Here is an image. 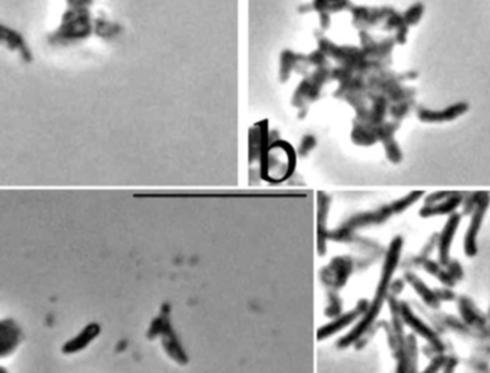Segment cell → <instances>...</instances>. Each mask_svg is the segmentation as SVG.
Wrapping results in <instances>:
<instances>
[{"mask_svg": "<svg viewBox=\"0 0 490 373\" xmlns=\"http://www.w3.org/2000/svg\"><path fill=\"white\" fill-rule=\"evenodd\" d=\"M401 246H403V239L401 237H396L387 251L386 260H384V266H383V273H382V279L379 283V287L376 290V296H374L373 302L368 303V309L367 311L363 314L361 321L357 323V326L349 333L345 335L340 342H338V348H347L350 344L359 343L360 339L368 332V329L371 328V325L376 321V318L379 316L383 303L389 295V289L391 284V277L396 272V267L398 265L400 260V254H401Z\"/></svg>", "mask_w": 490, "mask_h": 373, "instance_id": "6da1fadb", "label": "cell"}, {"mask_svg": "<svg viewBox=\"0 0 490 373\" xmlns=\"http://www.w3.org/2000/svg\"><path fill=\"white\" fill-rule=\"evenodd\" d=\"M150 337H157V336H162V346L165 349V352L174 359L177 363L185 365L188 362V356L184 352L181 343L174 332V329L171 328L169 323V318L168 314H161L158 318L152 322L151 328H150Z\"/></svg>", "mask_w": 490, "mask_h": 373, "instance_id": "7a4b0ae2", "label": "cell"}, {"mask_svg": "<svg viewBox=\"0 0 490 373\" xmlns=\"http://www.w3.org/2000/svg\"><path fill=\"white\" fill-rule=\"evenodd\" d=\"M469 104L466 101H460V102H454L443 109H428V108H417V118L421 122L426 124H443V122H450L454 121L460 117H463V115L469 111Z\"/></svg>", "mask_w": 490, "mask_h": 373, "instance_id": "3957f363", "label": "cell"}, {"mask_svg": "<svg viewBox=\"0 0 490 373\" xmlns=\"http://www.w3.org/2000/svg\"><path fill=\"white\" fill-rule=\"evenodd\" d=\"M489 204H490V195L487 192H480V198L472 213V220L465 236V253L469 257H473L477 253V234H479L482 221L484 218V214L489 209Z\"/></svg>", "mask_w": 490, "mask_h": 373, "instance_id": "277c9868", "label": "cell"}, {"mask_svg": "<svg viewBox=\"0 0 490 373\" xmlns=\"http://www.w3.org/2000/svg\"><path fill=\"white\" fill-rule=\"evenodd\" d=\"M354 266L350 257H334L331 263L323 269L322 279L323 283L334 290L341 289L347 283Z\"/></svg>", "mask_w": 490, "mask_h": 373, "instance_id": "5b68a950", "label": "cell"}, {"mask_svg": "<svg viewBox=\"0 0 490 373\" xmlns=\"http://www.w3.org/2000/svg\"><path fill=\"white\" fill-rule=\"evenodd\" d=\"M400 314H401L403 323L409 325L416 333H419L426 340H428L436 352L442 353L445 351V344L442 343L439 336L435 333V330H431L426 323H423L419 318H416L415 313L412 311V309L406 303H400Z\"/></svg>", "mask_w": 490, "mask_h": 373, "instance_id": "8992f818", "label": "cell"}, {"mask_svg": "<svg viewBox=\"0 0 490 373\" xmlns=\"http://www.w3.org/2000/svg\"><path fill=\"white\" fill-rule=\"evenodd\" d=\"M368 309V302L367 300H361L359 302V304L356 306V309L350 310L349 313H344V314H338L337 318L330 322L329 325L323 326L320 330H319V339L323 340L340 330H343L344 328H347L349 325H352L356 319H359L360 316H363Z\"/></svg>", "mask_w": 490, "mask_h": 373, "instance_id": "52a82bcc", "label": "cell"}, {"mask_svg": "<svg viewBox=\"0 0 490 373\" xmlns=\"http://www.w3.org/2000/svg\"><path fill=\"white\" fill-rule=\"evenodd\" d=\"M0 45L6 46L8 49H10L13 52H17V55L27 64L34 61L32 50L26 43V41L23 39V36L19 32L13 31V29H10L2 23H0Z\"/></svg>", "mask_w": 490, "mask_h": 373, "instance_id": "ba28073f", "label": "cell"}, {"mask_svg": "<svg viewBox=\"0 0 490 373\" xmlns=\"http://www.w3.org/2000/svg\"><path fill=\"white\" fill-rule=\"evenodd\" d=\"M20 343V330L12 321L0 322V358L9 356Z\"/></svg>", "mask_w": 490, "mask_h": 373, "instance_id": "9c48e42d", "label": "cell"}, {"mask_svg": "<svg viewBox=\"0 0 490 373\" xmlns=\"http://www.w3.org/2000/svg\"><path fill=\"white\" fill-rule=\"evenodd\" d=\"M463 194L462 192H452L447 198H445L440 203H436L433 206H424L420 210V217L428 218L435 216H445V214H453L456 209L463 203Z\"/></svg>", "mask_w": 490, "mask_h": 373, "instance_id": "30bf717a", "label": "cell"}, {"mask_svg": "<svg viewBox=\"0 0 490 373\" xmlns=\"http://www.w3.org/2000/svg\"><path fill=\"white\" fill-rule=\"evenodd\" d=\"M99 333H101V326L98 323L88 325L79 335H76L73 339H71L69 342H66L64 344L62 352L71 355V353H76V352L83 351L94 339H96L99 336Z\"/></svg>", "mask_w": 490, "mask_h": 373, "instance_id": "8fae6325", "label": "cell"}, {"mask_svg": "<svg viewBox=\"0 0 490 373\" xmlns=\"http://www.w3.org/2000/svg\"><path fill=\"white\" fill-rule=\"evenodd\" d=\"M460 214H450L445 228H443V232L439 237V258H440V263L442 265H447L449 263V253H450V246H452V241H453V237H454V233H456V230L459 227V223H460Z\"/></svg>", "mask_w": 490, "mask_h": 373, "instance_id": "7c38bea8", "label": "cell"}, {"mask_svg": "<svg viewBox=\"0 0 490 373\" xmlns=\"http://www.w3.org/2000/svg\"><path fill=\"white\" fill-rule=\"evenodd\" d=\"M406 279H408L409 283L415 287L416 292L419 293V296H420L430 307H435V309L439 307V299H438L436 293H435V292H431V290L428 289V287H427L419 277H416V276L412 274V273H408V274H406Z\"/></svg>", "mask_w": 490, "mask_h": 373, "instance_id": "4fadbf2b", "label": "cell"}, {"mask_svg": "<svg viewBox=\"0 0 490 373\" xmlns=\"http://www.w3.org/2000/svg\"><path fill=\"white\" fill-rule=\"evenodd\" d=\"M476 309L473 307V304H472V302L469 300V299H466V297H462V299H460V311H462V314H463V318L466 319V322L468 323H470V325H477V326H480V325H483L484 323V319L482 318V313H473Z\"/></svg>", "mask_w": 490, "mask_h": 373, "instance_id": "5bb4252c", "label": "cell"}, {"mask_svg": "<svg viewBox=\"0 0 490 373\" xmlns=\"http://www.w3.org/2000/svg\"><path fill=\"white\" fill-rule=\"evenodd\" d=\"M406 346H408V358H409L406 373H417V342L413 335L408 336Z\"/></svg>", "mask_w": 490, "mask_h": 373, "instance_id": "9a60e30c", "label": "cell"}, {"mask_svg": "<svg viewBox=\"0 0 490 373\" xmlns=\"http://www.w3.org/2000/svg\"><path fill=\"white\" fill-rule=\"evenodd\" d=\"M421 197H423V192H421V191L412 192V194L406 195L405 198L394 201V203L391 204V210H393V213H401V211H405V210L409 209L412 204H415L416 201H419Z\"/></svg>", "mask_w": 490, "mask_h": 373, "instance_id": "2e32d148", "label": "cell"}, {"mask_svg": "<svg viewBox=\"0 0 490 373\" xmlns=\"http://www.w3.org/2000/svg\"><path fill=\"white\" fill-rule=\"evenodd\" d=\"M424 15V6L421 3H415L413 6H410L406 13L403 15V20H405V23L408 26H412V24H417L420 22V19L423 17Z\"/></svg>", "mask_w": 490, "mask_h": 373, "instance_id": "e0dca14e", "label": "cell"}, {"mask_svg": "<svg viewBox=\"0 0 490 373\" xmlns=\"http://www.w3.org/2000/svg\"><path fill=\"white\" fill-rule=\"evenodd\" d=\"M410 108H413V101H401V102H398L393 109H391V112H393V117H396V118H398V120H401V118H405L406 117V115H408V112L410 111Z\"/></svg>", "mask_w": 490, "mask_h": 373, "instance_id": "ac0fdd59", "label": "cell"}, {"mask_svg": "<svg viewBox=\"0 0 490 373\" xmlns=\"http://www.w3.org/2000/svg\"><path fill=\"white\" fill-rule=\"evenodd\" d=\"M446 362H447V358L440 353L438 358H435L433 360L430 362V365L424 369L423 373H438L442 367H445Z\"/></svg>", "mask_w": 490, "mask_h": 373, "instance_id": "d6986e66", "label": "cell"}, {"mask_svg": "<svg viewBox=\"0 0 490 373\" xmlns=\"http://www.w3.org/2000/svg\"><path fill=\"white\" fill-rule=\"evenodd\" d=\"M452 192H435V194H430L427 198H426V204L424 206H433L436 203H440V201H443L445 198H447Z\"/></svg>", "mask_w": 490, "mask_h": 373, "instance_id": "ffe728a7", "label": "cell"}, {"mask_svg": "<svg viewBox=\"0 0 490 373\" xmlns=\"http://www.w3.org/2000/svg\"><path fill=\"white\" fill-rule=\"evenodd\" d=\"M479 198H480V192H475V194L469 195L468 201H465V214H469V213L472 214L473 213Z\"/></svg>", "mask_w": 490, "mask_h": 373, "instance_id": "44dd1931", "label": "cell"}, {"mask_svg": "<svg viewBox=\"0 0 490 373\" xmlns=\"http://www.w3.org/2000/svg\"><path fill=\"white\" fill-rule=\"evenodd\" d=\"M456 365H457V362H456L454 358H447V362L445 365V372L443 373H453Z\"/></svg>", "mask_w": 490, "mask_h": 373, "instance_id": "7402d4cb", "label": "cell"}, {"mask_svg": "<svg viewBox=\"0 0 490 373\" xmlns=\"http://www.w3.org/2000/svg\"><path fill=\"white\" fill-rule=\"evenodd\" d=\"M0 373H8V372L3 367H0Z\"/></svg>", "mask_w": 490, "mask_h": 373, "instance_id": "603a6c76", "label": "cell"}, {"mask_svg": "<svg viewBox=\"0 0 490 373\" xmlns=\"http://www.w3.org/2000/svg\"><path fill=\"white\" fill-rule=\"evenodd\" d=\"M66 2H68V3H71V0H66Z\"/></svg>", "mask_w": 490, "mask_h": 373, "instance_id": "cb8c5ba5", "label": "cell"}]
</instances>
